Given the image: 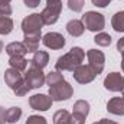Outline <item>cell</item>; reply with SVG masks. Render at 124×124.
<instances>
[{
  "label": "cell",
  "instance_id": "obj_10",
  "mask_svg": "<svg viewBox=\"0 0 124 124\" xmlns=\"http://www.w3.org/2000/svg\"><path fill=\"white\" fill-rule=\"evenodd\" d=\"M29 105L33 110L38 111H46L52 105V98L46 94H35L29 98Z\"/></svg>",
  "mask_w": 124,
  "mask_h": 124
},
{
  "label": "cell",
  "instance_id": "obj_38",
  "mask_svg": "<svg viewBox=\"0 0 124 124\" xmlns=\"http://www.w3.org/2000/svg\"><path fill=\"white\" fill-rule=\"evenodd\" d=\"M121 93H123V98H124V82H123V90H121Z\"/></svg>",
  "mask_w": 124,
  "mask_h": 124
},
{
  "label": "cell",
  "instance_id": "obj_13",
  "mask_svg": "<svg viewBox=\"0 0 124 124\" xmlns=\"http://www.w3.org/2000/svg\"><path fill=\"white\" fill-rule=\"evenodd\" d=\"M40 39H42L40 32H38V33H29V35H25L23 45L26 46L28 52L35 54L36 51H39V43H40Z\"/></svg>",
  "mask_w": 124,
  "mask_h": 124
},
{
  "label": "cell",
  "instance_id": "obj_27",
  "mask_svg": "<svg viewBox=\"0 0 124 124\" xmlns=\"http://www.w3.org/2000/svg\"><path fill=\"white\" fill-rule=\"evenodd\" d=\"M26 124H48V123H46V120H45L43 117H40V116H31V117L28 118Z\"/></svg>",
  "mask_w": 124,
  "mask_h": 124
},
{
  "label": "cell",
  "instance_id": "obj_32",
  "mask_svg": "<svg viewBox=\"0 0 124 124\" xmlns=\"http://www.w3.org/2000/svg\"><path fill=\"white\" fill-rule=\"evenodd\" d=\"M93 124H118V123L111 121V120H107V118H102V120H100V121H97V123H93Z\"/></svg>",
  "mask_w": 124,
  "mask_h": 124
},
{
  "label": "cell",
  "instance_id": "obj_12",
  "mask_svg": "<svg viewBox=\"0 0 124 124\" xmlns=\"http://www.w3.org/2000/svg\"><path fill=\"white\" fill-rule=\"evenodd\" d=\"M123 82H124V77H121L118 72H111L105 77L104 79V87L108 91L117 93L123 90Z\"/></svg>",
  "mask_w": 124,
  "mask_h": 124
},
{
  "label": "cell",
  "instance_id": "obj_18",
  "mask_svg": "<svg viewBox=\"0 0 124 124\" xmlns=\"http://www.w3.org/2000/svg\"><path fill=\"white\" fill-rule=\"evenodd\" d=\"M22 117V110L19 107H10L4 111V121L9 124L17 123Z\"/></svg>",
  "mask_w": 124,
  "mask_h": 124
},
{
  "label": "cell",
  "instance_id": "obj_14",
  "mask_svg": "<svg viewBox=\"0 0 124 124\" xmlns=\"http://www.w3.org/2000/svg\"><path fill=\"white\" fill-rule=\"evenodd\" d=\"M108 113L114 116H124V98L123 97H114L107 102Z\"/></svg>",
  "mask_w": 124,
  "mask_h": 124
},
{
  "label": "cell",
  "instance_id": "obj_2",
  "mask_svg": "<svg viewBox=\"0 0 124 124\" xmlns=\"http://www.w3.org/2000/svg\"><path fill=\"white\" fill-rule=\"evenodd\" d=\"M84 58H85V52L79 46H75L68 54L58 58L55 68H56V71H72L74 72L79 65H82Z\"/></svg>",
  "mask_w": 124,
  "mask_h": 124
},
{
  "label": "cell",
  "instance_id": "obj_24",
  "mask_svg": "<svg viewBox=\"0 0 124 124\" xmlns=\"http://www.w3.org/2000/svg\"><path fill=\"white\" fill-rule=\"evenodd\" d=\"M94 42H95L98 46H104V48H105V46H110V43H111V36H110L108 33L100 32V33L95 35Z\"/></svg>",
  "mask_w": 124,
  "mask_h": 124
},
{
  "label": "cell",
  "instance_id": "obj_8",
  "mask_svg": "<svg viewBox=\"0 0 124 124\" xmlns=\"http://www.w3.org/2000/svg\"><path fill=\"white\" fill-rule=\"evenodd\" d=\"M4 82L9 85V88H12L13 91H17L23 85V77H22L20 71H17L15 68H9L4 72Z\"/></svg>",
  "mask_w": 124,
  "mask_h": 124
},
{
  "label": "cell",
  "instance_id": "obj_3",
  "mask_svg": "<svg viewBox=\"0 0 124 124\" xmlns=\"http://www.w3.org/2000/svg\"><path fill=\"white\" fill-rule=\"evenodd\" d=\"M74 94L72 87L65 81L62 79L59 82L54 84L49 87V97L52 98V101H65V100H69Z\"/></svg>",
  "mask_w": 124,
  "mask_h": 124
},
{
  "label": "cell",
  "instance_id": "obj_37",
  "mask_svg": "<svg viewBox=\"0 0 124 124\" xmlns=\"http://www.w3.org/2000/svg\"><path fill=\"white\" fill-rule=\"evenodd\" d=\"M1 51H3V42L0 40V52H1Z\"/></svg>",
  "mask_w": 124,
  "mask_h": 124
},
{
  "label": "cell",
  "instance_id": "obj_25",
  "mask_svg": "<svg viewBox=\"0 0 124 124\" xmlns=\"http://www.w3.org/2000/svg\"><path fill=\"white\" fill-rule=\"evenodd\" d=\"M63 79V77H62V74L59 71H55V72H49L48 74V77H46V79H45V82L51 87V85H54V84H56V82H59Z\"/></svg>",
  "mask_w": 124,
  "mask_h": 124
},
{
  "label": "cell",
  "instance_id": "obj_1",
  "mask_svg": "<svg viewBox=\"0 0 124 124\" xmlns=\"http://www.w3.org/2000/svg\"><path fill=\"white\" fill-rule=\"evenodd\" d=\"M45 79H46V77H45V74L42 72L40 68H36L33 65H29V69L25 72V77H23V85L17 91H15V94L17 97H23L25 94H28L31 90L43 87Z\"/></svg>",
  "mask_w": 124,
  "mask_h": 124
},
{
  "label": "cell",
  "instance_id": "obj_26",
  "mask_svg": "<svg viewBox=\"0 0 124 124\" xmlns=\"http://www.w3.org/2000/svg\"><path fill=\"white\" fill-rule=\"evenodd\" d=\"M84 3L85 0H68V7L72 10V12H81L82 7H84Z\"/></svg>",
  "mask_w": 124,
  "mask_h": 124
},
{
  "label": "cell",
  "instance_id": "obj_33",
  "mask_svg": "<svg viewBox=\"0 0 124 124\" xmlns=\"http://www.w3.org/2000/svg\"><path fill=\"white\" fill-rule=\"evenodd\" d=\"M4 108L3 107H0V124H4Z\"/></svg>",
  "mask_w": 124,
  "mask_h": 124
},
{
  "label": "cell",
  "instance_id": "obj_15",
  "mask_svg": "<svg viewBox=\"0 0 124 124\" xmlns=\"http://www.w3.org/2000/svg\"><path fill=\"white\" fill-rule=\"evenodd\" d=\"M84 31H85V26H84L82 20L72 19V20H69V22L66 23V32H68L71 36H74V38L81 36V35L84 33Z\"/></svg>",
  "mask_w": 124,
  "mask_h": 124
},
{
  "label": "cell",
  "instance_id": "obj_7",
  "mask_svg": "<svg viewBox=\"0 0 124 124\" xmlns=\"http://www.w3.org/2000/svg\"><path fill=\"white\" fill-rule=\"evenodd\" d=\"M42 43L49 48V49H54V51H58L62 49L65 46V38L62 36L61 33H56V32H49L46 33L45 36H42Z\"/></svg>",
  "mask_w": 124,
  "mask_h": 124
},
{
  "label": "cell",
  "instance_id": "obj_31",
  "mask_svg": "<svg viewBox=\"0 0 124 124\" xmlns=\"http://www.w3.org/2000/svg\"><path fill=\"white\" fill-rule=\"evenodd\" d=\"M117 49H118L120 52H123L124 51V38L118 39V42H117Z\"/></svg>",
  "mask_w": 124,
  "mask_h": 124
},
{
  "label": "cell",
  "instance_id": "obj_22",
  "mask_svg": "<svg viewBox=\"0 0 124 124\" xmlns=\"http://www.w3.org/2000/svg\"><path fill=\"white\" fill-rule=\"evenodd\" d=\"M9 65H10V68H15V69L22 72V71H25L28 68V61L23 56H10Z\"/></svg>",
  "mask_w": 124,
  "mask_h": 124
},
{
  "label": "cell",
  "instance_id": "obj_36",
  "mask_svg": "<svg viewBox=\"0 0 124 124\" xmlns=\"http://www.w3.org/2000/svg\"><path fill=\"white\" fill-rule=\"evenodd\" d=\"M12 0H0V3H10Z\"/></svg>",
  "mask_w": 124,
  "mask_h": 124
},
{
  "label": "cell",
  "instance_id": "obj_11",
  "mask_svg": "<svg viewBox=\"0 0 124 124\" xmlns=\"http://www.w3.org/2000/svg\"><path fill=\"white\" fill-rule=\"evenodd\" d=\"M72 75H74L75 81L79 82V84H88V82L94 81V78L97 77L95 72H94L88 65H79V66L74 71Z\"/></svg>",
  "mask_w": 124,
  "mask_h": 124
},
{
  "label": "cell",
  "instance_id": "obj_34",
  "mask_svg": "<svg viewBox=\"0 0 124 124\" xmlns=\"http://www.w3.org/2000/svg\"><path fill=\"white\" fill-rule=\"evenodd\" d=\"M62 3V0H46V4L48 6H52V4H59Z\"/></svg>",
  "mask_w": 124,
  "mask_h": 124
},
{
  "label": "cell",
  "instance_id": "obj_5",
  "mask_svg": "<svg viewBox=\"0 0 124 124\" xmlns=\"http://www.w3.org/2000/svg\"><path fill=\"white\" fill-rule=\"evenodd\" d=\"M43 20H42V16L39 13H32L29 16H26L22 22V31L25 35H29V33H38L40 32V29L43 28Z\"/></svg>",
  "mask_w": 124,
  "mask_h": 124
},
{
  "label": "cell",
  "instance_id": "obj_6",
  "mask_svg": "<svg viewBox=\"0 0 124 124\" xmlns=\"http://www.w3.org/2000/svg\"><path fill=\"white\" fill-rule=\"evenodd\" d=\"M87 58H88V66L95 72V75L101 74L104 69V62H105L104 54L97 49H90L87 52Z\"/></svg>",
  "mask_w": 124,
  "mask_h": 124
},
{
  "label": "cell",
  "instance_id": "obj_17",
  "mask_svg": "<svg viewBox=\"0 0 124 124\" xmlns=\"http://www.w3.org/2000/svg\"><path fill=\"white\" fill-rule=\"evenodd\" d=\"M48 62H49V54H48V52H45V51H36V52L33 54L31 65L43 69V68L48 65Z\"/></svg>",
  "mask_w": 124,
  "mask_h": 124
},
{
  "label": "cell",
  "instance_id": "obj_4",
  "mask_svg": "<svg viewBox=\"0 0 124 124\" xmlns=\"http://www.w3.org/2000/svg\"><path fill=\"white\" fill-rule=\"evenodd\" d=\"M82 23L84 26L91 32H101L105 26V19L101 13H97V12H87L84 16H82Z\"/></svg>",
  "mask_w": 124,
  "mask_h": 124
},
{
  "label": "cell",
  "instance_id": "obj_16",
  "mask_svg": "<svg viewBox=\"0 0 124 124\" xmlns=\"http://www.w3.org/2000/svg\"><path fill=\"white\" fill-rule=\"evenodd\" d=\"M6 52L9 56H23L25 54H28V49L23 42H12L6 46Z\"/></svg>",
  "mask_w": 124,
  "mask_h": 124
},
{
  "label": "cell",
  "instance_id": "obj_23",
  "mask_svg": "<svg viewBox=\"0 0 124 124\" xmlns=\"http://www.w3.org/2000/svg\"><path fill=\"white\" fill-rule=\"evenodd\" d=\"M13 31V20L9 16L0 15V35H9Z\"/></svg>",
  "mask_w": 124,
  "mask_h": 124
},
{
  "label": "cell",
  "instance_id": "obj_28",
  "mask_svg": "<svg viewBox=\"0 0 124 124\" xmlns=\"http://www.w3.org/2000/svg\"><path fill=\"white\" fill-rule=\"evenodd\" d=\"M0 15L3 16H10L12 15V7L9 3H0Z\"/></svg>",
  "mask_w": 124,
  "mask_h": 124
},
{
  "label": "cell",
  "instance_id": "obj_21",
  "mask_svg": "<svg viewBox=\"0 0 124 124\" xmlns=\"http://www.w3.org/2000/svg\"><path fill=\"white\" fill-rule=\"evenodd\" d=\"M111 25H113V29L116 32H123L124 33V10L117 12V13L113 16Z\"/></svg>",
  "mask_w": 124,
  "mask_h": 124
},
{
  "label": "cell",
  "instance_id": "obj_9",
  "mask_svg": "<svg viewBox=\"0 0 124 124\" xmlns=\"http://www.w3.org/2000/svg\"><path fill=\"white\" fill-rule=\"evenodd\" d=\"M61 12H62V3H59V4H52V6H46L42 10V13H40L43 23L45 25H54V23H56V20L59 19Z\"/></svg>",
  "mask_w": 124,
  "mask_h": 124
},
{
  "label": "cell",
  "instance_id": "obj_19",
  "mask_svg": "<svg viewBox=\"0 0 124 124\" xmlns=\"http://www.w3.org/2000/svg\"><path fill=\"white\" fill-rule=\"evenodd\" d=\"M72 108H74L72 114H77V116L84 117V118H87V116H88V113H90V104H88L87 101H84V100H78V101L74 104Z\"/></svg>",
  "mask_w": 124,
  "mask_h": 124
},
{
  "label": "cell",
  "instance_id": "obj_20",
  "mask_svg": "<svg viewBox=\"0 0 124 124\" xmlns=\"http://www.w3.org/2000/svg\"><path fill=\"white\" fill-rule=\"evenodd\" d=\"M54 124H74L72 117L66 110H59L54 114Z\"/></svg>",
  "mask_w": 124,
  "mask_h": 124
},
{
  "label": "cell",
  "instance_id": "obj_35",
  "mask_svg": "<svg viewBox=\"0 0 124 124\" xmlns=\"http://www.w3.org/2000/svg\"><path fill=\"white\" fill-rule=\"evenodd\" d=\"M121 56H123V59H121V69L124 71V51L121 52Z\"/></svg>",
  "mask_w": 124,
  "mask_h": 124
},
{
  "label": "cell",
  "instance_id": "obj_30",
  "mask_svg": "<svg viewBox=\"0 0 124 124\" xmlns=\"http://www.w3.org/2000/svg\"><path fill=\"white\" fill-rule=\"evenodd\" d=\"M28 7H38L40 4V0H23Z\"/></svg>",
  "mask_w": 124,
  "mask_h": 124
},
{
  "label": "cell",
  "instance_id": "obj_29",
  "mask_svg": "<svg viewBox=\"0 0 124 124\" xmlns=\"http://www.w3.org/2000/svg\"><path fill=\"white\" fill-rule=\"evenodd\" d=\"M91 1H93L94 6H97V7H105L107 4H110L111 0H91Z\"/></svg>",
  "mask_w": 124,
  "mask_h": 124
}]
</instances>
